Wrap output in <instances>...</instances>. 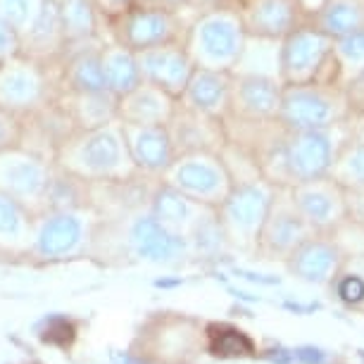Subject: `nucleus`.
I'll use <instances>...</instances> for the list:
<instances>
[{"label": "nucleus", "instance_id": "obj_27", "mask_svg": "<svg viewBox=\"0 0 364 364\" xmlns=\"http://www.w3.org/2000/svg\"><path fill=\"white\" fill-rule=\"evenodd\" d=\"M70 114L74 129H95L117 122V98L112 93H74L58 95Z\"/></svg>", "mask_w": 364, "mask_h": 364}, {"label": "nucleus", "instance_id": "obj_33", "mask_svg": "<svg viewBox=\"0 0 364 364\" xmlns=\"http://www.w3.org/2000/svg\"><path fill=\"white\" fill-rule=\"evenodd\" d=\"M210 333V350L212 355L219 357H236V355H248L252 353V341L243 331L233 326L215 324L208 328Z\"/></svg>", "mask_w": 364, "mask_h": 364}, {"label": "nucleus", "instance_id": "obj_43", "mask_svg": "<svg viewBox=\"0 0 364 364\" xmlns=\"http://www.w3.org/2000/svg\"><path fill=\"white\" fill-rule=\"evenodd\" d=\"M298 357H300V360L305 362V364H321V362L326 360V355L321 353L319 348H312V346L300 348V350H298Z\"/></svg>", "mask_w": 364, "mask_h": 364}, {"label": "nucleus", "instance_id": "obj_24", "mask_svg": "<svg viewBox=\"0 0 364 364\" xmlns=\"http://www.w3.org/2000/svg\"><path fill=\"white\" fill-rule=\"evenodd\" d=\"M341 262V252L333 243L321 240L317 236H307L302 243L291 252L288 267L295 277H300L307 284H321L331 279Z\"/></svg>", "mask_w": 364, "mask_h": 364}, {"label": "nucleus", "instance_id": "obj_5", "mask_svg": "<svg viewBox=\"0 0 364 364\" xmlns=\"http://www.w3.org/2000/svg\"><path fill=\"white\" fill-rule=\"evenodd\" d=\"M186 12L188 10H169L164 5L134 3L119 17L109 19L105 24V38L134 53L150 50V48L164 43H176L186 36L191 22L186 19Z\"/></svg>", "mask_w": 364, "mask_h": 364}, {"label": "nucleus", "instance_id": "obj_13", "mask_svg": "<svg viewBox=\"0 0 364 364\" xmlns=\"http://www.w3.org/2000/svg\"><path fill=\"white\" fill-rule=\"evenodd\" d=\"M236 10L245 33L252 38L281 41L310 22L295 0H238Z\"/></svg>", "mask_w": 364, "mask_h": 364}, {"label": "nucleus", "instance_id": "obj_22", "mask_svg": "<svg viewBox=\"0 0 364 364\" xmlns=\"http://www.w3.org/2000/svg\"><path fill=\"white\" fill-rule=\"evenodd\" d=\"M174 105L176 98L143 81L139 88L117 100V119L124 124H167Z\"/></svg>", "mask_w": 364, "mask_h": 364}, {"label": "nucleus", "instance_id": "obj_15", "mask_svg": "<svg viewBox=\"0 0 364 364\" xmlns=\"http://www.w3.org/2000/svg\"><path fill=\"white\" fill-rule=\"evenodd\" d=\"M122 124L127 153L139 174L164 176L176 157L167 124Z\"/></svg>", "mask_w": 364, "mask_h": 364}, {"label": "nucleus", "instance_id": "obj_38", "mask_svg": "<svg viewBox=\"0 0 364 364\" xmlns=\"http://www.w3.org/2000/svg\"><path fill=\"white\" fill-rule=\"evenodd\" d=\"M72 338H74V326L67 319L55 317V319L48 321V328H46V333H43L46 343H53V346L67 348L72 343Z\"/></svg>", "mask_w": 364, "mask_h": 364}, {"label": "nucleus", "instance_id": "obj_42", "mask_svg": "<svg viewBox=\"0 0 364 364\" xmlns=\"http://www.w3.org/2000/svg\"><path fill=\"white\" fill-rule=\"evenodd\" d=\"M238 0H191L188 10L191 12H203V10H215V8H236Z\"/></svg>", "mask_w": 364, "mask_h": 364}, {"label": "nucleus", "instance_id": "obj_6", "mask_svg": "<svg viewBox=\"0 0 364 364\" xmlns=\"http://www.w3.org/2000/svg\"><path fill=\"white\" fill-rule=\"evenodd\" d=\"M58 65H46L26 55L0 63V105L19 117H31L58 100Z\"/></svg>", "mask_w": 364, "mask_h": 364}, {"label": "nucleus", "instance_id": "obj_32", "mask_svg": "<svg viewBox=\"0 0 364 364\" xmlns=\"http://www.w3.org/2000/svg\"><path fill=\"white\" fill-rule=\"evenodd\" d=\"M328 176L343 188H364V141L353 136L336 157Z\"/></svg>", "mask_w": 364, "mask_h": 364}, {"label": "nucleus", "instance_id": "obj_25", "mask_svg": "<svg viewBox=\"0 0 364 364\" xmlns=\"http://www.w3.org/2000/svg\"><path fill=\"white\" fill-rule=\"evenodd\" d=\"M100 63H102V77H105V88L117 100L143 84L139 55L129 50V48L105 38L100 50Z\"/></svg>", "mask_w": 364, "mask_h": 364}, {"label": "nucleus", "instance_id": "obj_30", "mask_svg": "<svg viewBox=\"0 0 364 364\" xmlns=\"http://www.w3.org/2000/svg\"><path fill=\"white\" fill-rule=\"evenodd\" d=\"M331 70L338 84L348 86L357 74L364 72V29L333 38Z\"/></svg>", "mask_w": 364, "mask_h": 364}, {"label": "nucleus", "instance_id": "obj_8", "mask_svg": "<svg viewBox=\"0 0 364 364\" xmlns=\"http://www.w3.org/2000/svg\"><path fill=\"white\" fill-rule=\"evenodd\" d=\"M162 178L198 205H219L233 186L231 171L217 150L176 155Z\"/></svg>", "mask_w": 364, "mask_h": 364}, {"label": "nucleus", "instance_id": "obj_3", "mask_svg": "<svg viewBox=\"0 0 364 364\" xmlns=\"http://www.w3.org/2000/svg\"><path fill=\"white\" fill-rule=\"evenodd\" d=\"M355 119V107L348 88L333 79L307 84H284L279 105V124L286 132L324 129Z\"/></svg>", "mask_w": 364, "mask_h": 364}, {"label": "nucleus", "instance_id": "obj_29", "mask_svg": "<svg viewBox=\"0 0 364 364\" xmlns=\"http://www.w3.org/2000/svg\"><path fill=\"white\" fill-rule=\"evenodd\" d=\"M196 205L191 198H186L181 191H176L171 183L162 181L157 191L153 193V203H150V215L155 219H160L164 226L174 229L176 233H181V226L196 222Z\"/></svg>", "mask_w": 364, "mask_h": 364}, {"label": "nucleus", "instance_id": "obj_37", "mask_svg": "<svg viewBox=\"0 0 364 364\" xmlns=\"http://www.w3.org/2000/svg\"><path fill=\"white\" fill-rule=\"evenodd\" d=\"M19 53H22L19 31L0 15V63H8V60L17 58Z\"/></svg>", "mask_w": 364, "mask_h": 364}, {"label": "nucleus", "instance_id": "obj_21", "mask_svg": "<svg viewBox=\"0 0 364 364\" xmlns=\"http://www.w3.org/2000/svg\"><path fill=\"white\" fill-rule=\"evenodd\" d=\"M288 198H291V191H288ZM307 236H312V229L307 226L305 219L300 217V212L295 210L293 198H291V203H288L286 208H281L279 198H277V193H274L269 215H267L257 238L264 240L267 248L291 255V252L298 248V245Z\"/></svg>", "mask_w": 364, "mask_h": 364}, {"label": "nucleus", "instance_id": "obj_35", "mask_svg": "<svg viewBox=\"0 0 364 364\" xmlns=\"http://www.w3.org/2000/svg\"><path fill=\"white\" fill-rule=\"evenodd\" d=\"M24 134H26L24 117H19V114L12 112V109L0 105V153L22 148L24 146Z\"/></svg>", "mask_w": 364, "mask_h": 364}, {"label": "nucleus", "instance_id": "obj_10", "mask_svg": "<svg viewBox=\"0 0 364 364\" xmlns=\"http://www.w3.org/2000/svg\"><path fill=\"white\" fill-rule=\"evenodd\" d=\"M50 174L53 160L29 148L0 153V191L22 205L46 200Z\"/></svg>", "mask_w": 364, "mask_h": 364}, {"label": "nucleus", "instance_id": "obj_45", "mask_svg": "<svg viewBox=\"0 0 364 364\" xmlns=\"http://www.w3.org/2000/svg\"><path fill=\"white\" fill-rule=\"evenodd\" d=\"M355 139L364 141V112L355 114Z\"/></svg>", "mask_w": 364, "mask_h": 364}, {"label": "nucleus", "instance_id": "obj_26", "mask_svg": "<svg viewBox=\"0 0 364 364\" xmlns=\"http://www.w3.org/2000/svg\"><path fill=\"white\" fill-rule=\"evenodd\" d=\"M58 12L65 36V50L72 46L105 38V24H102L93 0H58Z\"/></svg>", "mask_w": 364, "mask_h": 364}, {"label": "nucleus", "instance_id": "obj_44", "mask_svg": "<svg viewBox=\"0 0 364 364\" xmlns=\"http://www.w3.org/2000/svg\"><path fill=\"white\" fill-rule=\"evenodd\" d=\"M295 3L300 5V10L305 12L307 19H310V17L314 15V12H317V10L321 8V5H324V0H295Z\"/></svg>", "mask_w": 364, "mask_h": 364}, {"label": "nucleus", "instance_id": "obj_20", "mask_svg": "<svg viewBox=\"0 0 364 364\" xmlns=\"http://www.w3.org/2000/svg\"><path fill=\"white\" fill-rule=\"evenodd\" d=\"M129 240H132L136 255L157 264L174 262V259L186 255L188 248L186 238L181 233L164 226L153 215H143L136 219L132 224V231H129Z\"/></svg>", "mask_w": 364, "mask_h": 364}, {"label": "nucleus", "instance_id": "obj_31", "mask_svg": "<svg viewBox=\"0 0 364 364\" xmlns=\"http://www.w3.org/2000/svg\"><path fill=\"white\" fill-rule=\"evenodd\" d=\"M233 72L245 74H264V77H279V41L267 38H252L248 36L240 55L238 65Z\"/></svg>", "mask_w": 364, "mask_h": 364}, {"label": "nucleus", "instance_id": "obj_12", "mask_svg": "<svg viewBox=\"0 0 364 364\" xmlns=\"http://www.w3.org/2000/svg\"><path fill=\"white\" fill-rule=\"evenodd\" d=\"M288 191H291L295 210L300 212V217L305 219L312 231L338 224L346 215V188L331 176L293 183V186H288Z\"/></svg>", "mask_w": 364, "mask_h": 364}, {"label": "nucleus", "instance_id": "obj_40", "mask_svg": "<svg viewBox=\"0 0 364 364\" xmlns=\"http://www.w3.org/2000/svg\"><path fill=\"white\" fill-rule=\"evenodd\" d=\"M338 293L346 302H360L364 298V281L360 277H355V274L353 277H346L341 281Z\"/></svg>", "mask_w": 364, "mask_h": 364}, {"label": "nucleus", "instance_id": "obj_11", "mask_svg": "<svg viewBox=\"0 0 364 364\" xmlns=\"http://www.w3.org/2000/svg\"><path fill=\"white\" fill-rule=\"evenodd\" d=\"M281 79L264 74L231 72V105L226 119L274 122L279 119Z\"/></svg>", "mask_w": 364, "mask_h": 364}, {"label": "nucleus", "instance_id": "obj_18", "mask_svg": "<svg viewBox=\"0 0 364 364\" xmlns=\"http://www.w3.org/2000/svg\"><path fill=\"white\" fill-rule=\"evenodd\" d=\"M178 102L205 117L226 122L231 105V72L196 67Z\"/></svg>", "mask_w": 364, "mask_h": 364}, {"label": "nucleus", "instance_id": "obj_23", "mask_svg": "<svg viewBox=\"0 0 364 364\" xmlns=\"http://www.w3.org/2000/svg\"><path fill=\"white\" fill-rule=\"evenodd\" d=\"M86 233L84 219L72 210H53L43 217L36 233V250L43 257H67L81 245Z\"/></svg>", "mask_w": 364, "mask_h": 364}, {"label": "nucleus", "instance_id": "obj_36", "mask_svg": "<svg viewBox=\"0 0 364 364\" xmlns=\"http://www.w3.org/2000/svg\"><path fill=\"white\" fill-rule=\"evenodd\" d=\"M43 0H0V15L22 33L36 17Z\"/></svg>", "mask_w": 364, "mask_h": 364}, {"label": "nucleus", "instance_id": "obj_4", "mask_svg": "<svg viewBox=\"0 0 364 364\" xmlns=\"http://www.w3.org/2000/svg\"><path fill=\"white\" fill-rule=\"evenodd\" d=\"M248 33L236 8H215L193 12L183 36L188 55L196 67L233 72L243 55Z\"/></svg>", "mask_w": 364, "mask_h": 364}, {"label": "nucleus", "instance_id": "obj_41", "mask_svg": "<svg viewBox=\"0 0 364 364\" xmlns=\"http://www.w3.org/2000/svg\"><path fill=\"white\" fill-rule=\"evenodd\" d=\"M346 88H348V93H350V100H353L355 114H357V109L364 105V72L357 74V77L350 81ZM362 112H364V109H362Z\"/></svg>", "mask_w": 364, "mask_h": 364}, {"label": "nucleus", "instance_id": "obj_17", "mask_svg": "<svg viewBox=\"0 0 364 364\" xmlns=\"http://www.w3.org/2000/svg\"><path fill=\"white\" fill-rule=\"evenodd\" d=\"M167 129L176 155L196 153V150H217L219 153L226 143L224 122L196 112V109L186 107L178 100L167 122Z\"/></svg>", "mask_w": 364, "mask_h": 364}, {"label": "nucleus", "instance_id": "obj_28", "mask_svg": "<svg viewBox=\"0 0 364 364\" xmlns=\"http://www.w3.org/2000/svg\"><path fill=\"white\" fill-rule=\"evenodd\" d=\"M310 24L331 38L364 29V0H324L310 17Z\"/></svg>", "mask_w": 364, "mask_h": 364}, {"label": "nucleus", "instance_id": "obj_9", "mask_svg": "<svg viewBox=\"0 0 364 364\" xmlns=\"http://www.w3.org/2000/svg\"><path fill=\"white\" fill-rule=\"evenodd\" d=\"M274 186L267 178H248L236 181L226 193L222 205L224 226L240 238H257L274 200Z\"/></svg>", "mask_w": 364, "mask_h": 364}, {"label": "nucleus", "instance_id": "obj_1", "mask_svg": "<svg viewBox=\"0 0 364 364\" xmlns=\"http://www.w3.org/2000/svg\"><path fill=\"white\" fill-rule=\"evenodd\" d=\"M355 136V119L324 129H300L284 132L281 141L262 157L259 167L277 164V183L293 186L300 181L328 176L343 146Z\"/></svg>", "mask_w": 364, "mask_h": 364}, {"label": "nucleus", "instance_id": "obj_39", "mask_svg": "<svg viewBox=\"0 0 364 364\" xmlns=\"http://www.w3.org/2000/svg\"><path fill=\"white\" fill-rule=\"evenodd\" d=\"M93 5H95V10H98L102 24H107L109 19L119 17L122 12L132 8L134 0H93Z\"/></svg>", "mask_w": 364, "mask_h": 364}, {"label": "nucleus", "instance_id": "obj_14", "mask_svg": "<svg viewBox=\"0 0 364 364\" xmlns=\"http://www.w3.org/2000/svg\"><path fill=\"white\" fill-rule=\"evenodd\" d=\"M136 55H139L141 74L146 84L157 86L160 91H164L176 100L181 98L183 88H186L191 74L196 70V63L188 55L183 41L164 43Z\"/></svg>", "mask_w": 364, "mask_h": 364}, {"label": "nucleus", "instance_id": "obj_34", "mask_svg": "<svg viewBox=\"0 0 364 364\" xmlns=\"http://www.w3.org/2000/svg\"><path fill=\"white\" fill-rule=\"evenodd\" d=\"M26 210L22 203L0 191V240L15 243L26 231Z\"/></svg>", "mask_w": 364, "mask_h": 364}, {"label": "nucleus", "instance_id": "obj_16", "mask_svg": "<svg viewBox=\"0 0 364 364\" xmlns=\"http://www.w3.org/2000/svg\"><path fill=\"white\" fill-rule=\"evenodd\" d=\"M102 41L72 46L63 53V58H60V63H58L60 95L107 91L105 77H102V63H100Z\"/></svg>", "mask_w": 364, "mask_h": 364}, {"label": "nucleus", "instance_id": "obj_19", "mask_svg": "<svg viewBox=\"0 0 364 364\" xmlns=\"http://www.w3.org/2000/svg\"><path fill=\"white\" fill-rule=\"evenodd\" d=\"M19 41H22V53L19 55H26V58L46 65L60 63L65 53V36L63 26H60L58 0H43L41 3L36 17L19 33Z\"/></svg>", "mask_w": 364, "mask_h": 364}, {"label": "nucleus", "instance_id": "obj_2", "mask_svg": "<svg viewBox=\"0 0 364 364\" xmlns=\"http://www.w3.org/2000/svg\"><path fill=\"white\" fill-rule=\"evenodd\" d=\"M53 162L84 181H127L139 174L127 153L119 119L95 129H74L55 150Z\"/></svg>", "mask_w": 364, "mask_h": 364}, {"label": "nucleus", "instance_id": "obj_7", "mask_svg": "<svg viewBox=\"0 0 364 364\" xmlns=\"http://www.w3.org/2000/svg\"><path fill=\"white\" fill-rule=\"evenodd\" d=\"M333 38L305 22L279 41L281 84H307L317 79H333L331 70ZM336 81V79H333Z\"/></svg>", "mask_w": 364, "mask_h": 364}]
</instances>
